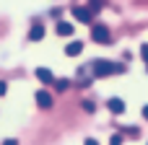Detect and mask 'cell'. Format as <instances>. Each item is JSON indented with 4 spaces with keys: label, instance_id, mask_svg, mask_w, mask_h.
Returning <instances> with one entry per match:
<instances>
[{
    "label": "cell",
    "instance_id": "cell-1",
    "mask_svg": "<svg viewBox=\"0 0 148 145\" xmlns=\"http://www.w3.org/2000/svg\"><path fill=\"white\" fill-rule=\"evenodd\" d=\"M88 70H91L94 78H109V75L125 73V65H117V62H112V60H94Z\"/></svg>",
    "mask_w": 148,
    "mask_h": 145
},
{
    "label": "cell",
    "instance_id": "cell-2",
    "mask_svg": "<svg viewBox=\"0 0 148 145\" xmlns=\"http://www.w3.org/2000/svg\"><path fill=\"white\" fill-rule=\"evenodd\" d=\"M91 39H94L96 44H109L112 34H109V29H107L104 23H91Z\"/></svg>",
    "mask_w": 148,
    "mask_h": 145
},
{
    "label": "cell",
    "instance_id": "cell-3",
    "mask_svg": "<svg viewBox=\"0 0 148 145\" xmlns=\"http://www.w3.org/2000/svg\"><path fill=\"white\" fill-rule=\"evenodd\" d=\"M73 18H75L78 23H88V26L94 23V13H91L88 8H83V5H75V8H73Z\"/></svg>",
    "mask_w": 148,
    "mask_h": 145
},
{
    "label": "cell",
    "instance_id": "cell-4",
    "mask_svg": "<svg viewBox=\"0 0 148 145\" xmlns=\"http://www.w3.org/2000/svg\"><path fill=\"white\" fill-rule=\"evenodd\" d=\"M34 101H36V106L39 109H52V96H49V91H44V88H39L36 93H34Z\"/></svg>",
    "mask_w": 148,
    "mask_h": 145
},
{
    "label": "cell",
    "instance_id": "cell-5",
    "mask_svg": "<svg viewBox=\"0 0 148 145\" xmlns=\"http://www.w3.org/2000/svg\"><path fill=\"white\" fill-rule=\"evenodd\" d=\"M34 75H36V80H39L42 86H52V83H55V75H52V70H49V67H36V73H34Z\"/></svg>",
    "mask_w": 148,
    "mask_h": 145
},
{
    "label": "cell",
    "instance_id": "cell-6",
    "mask_svg": "<svg viewBox=\"0 0 148 145\" xmlns=\"http://www.w3.org/2000/svg\"><path fill=\"white\" fill-rule=\"evenodd\" d=\"M73 31H75V23H70V21H57V26H55L57 36H73Z\"/></svg>",
    "mask_w": 148,
    "mask_h": 145
},
{
    "label": "cell",
    "instance_id": "cell-7",
    "mask_svg": "<svg viewBox=\"0 0 148 145\" xmlns=\"http://www.w3.org/2000/svg\"><path fill=\"white\" fill-rule=\"evenodd\" d=\"M44 23H31V29H29V42H42L44 39Z\"/></svg>",
    "mask_w": 148,
    "mask_h": 145
},
{
    "label": "cell",
    "instance_id": "cell-8",
    "mask_svg": "<svg viewBox=\"0 0 148 145\" xmlns=\"http://www.w3.org/2000/svg\"><path fill=\"white\" fill-rule=\"evenodd\" d=\"M107 106H109L112 114H122V112H125V101H122L120 96H112V99L107 101Z\"/></svg>",
    "mask_w": 148,
    "mask_h": 145
},
{
    "label": "cell",
    "instance_id": "cell-9",
    "mask_svg": "<svg viewBox=\"0 0 148 145\" xmlns=\"http://www.w3.org/2000/svg\"><path fill=\"white\" fill-rule=\"evenodd\" d=\"M81 52H83V42H78V39H73V42L65 47V54H68V57H78Z\"/></svg>",
    "mask_w": 148,
    "mask_h": 145
},
{
    "label": "cell",
    "instance_id": "cell-10",
    "mask_svg": "<svg viewBox=\"0 0 148 145\" xmlns=\"http://www.w3.org/2000/svg\"><path fill=\"white\" fill-rule=\"evenodd\" d=\"M52 86H55L57 91H68V88H70V80H68V78H55Z\"/></svg>",
    "mask_w": 148,
    "mask_h": 145
},
{
    "label": "cell",
    "instance_id": "cell-11",
    "mask_svg": "<svg viewBox=\"0 0 148 145\" xmlns=\"http://www.w3.org/2000/svg\"><path fill=\"white\" fill-rule=\"evenodd\" d=\"M81 106H83V112H88V114H94V109H96V106H94V101H83Z\"/></svg>",
    "mask_w": 148,
    "mask_h": 145
},
{
    "label": "cell",
    "instance_id": "cell-12",
    "mask_svg": "<svg viewBox=\"0 0 148 145\" xmlns=\"http://www.w3.org/2000/svg\"><path fill=\"white\" fill-rule=\"evenodd\" d=\"M99 8H101V0H91V3H88V10H91V13H96Z\"/></svg>",
    "mask_w": 148,
    "mask_h": 145
},
{
    "label": "cell",
    "instance_id": "cell-13",
    "mask_svg": "<svg viewBox=\"0 0 148 145\" xmlns=\"http://www.w3.org/2000/svg\"><path fill=\"white\" fill-rule=\"evenodd\" d=\"M109 145H122V135H120V132L112 135V138H109Z\"/></svg>",
    "mask_w": 148,
    "mask_h": 145
},
{
    "label": "cell",
    "instance_id": "cell-14",
    "mask_svg": "<svg viewBox=\"0 0 148 145\" xmlns=\"http://www.w3.org/2000/svg\"><path fill=\"white\" fill-rule=\"evenodd\" d=\"M0 145H18V138H5Z\"/></svg>",
    "mask_w": 148,
    "mask_h": 145
},
{
    "label": "cell",
    "instance_id": "cell-15",
    "mask_svg": "<svg viewBox=\"0 0 148 145\" xmlns=\"http://www.w3.org/2000/svg\"><path fill=\"white\" fill-rule=\"evenodd\" d=\"M140 57L146 60V65H148V44H143V47H140Z\"/></svg>",
    "mask_w": 148,
    "mask_h": 145
},
{
    "label": "cell",
    "instance_id": "cell-16",
    "mask_svg": "<svg viewBox=\"0 0 148 145\" xmlns=\"http://www.w3.org/2000/svg\"><path fill=\"white\" fill-rule=\"evenodd\" d=\"M5 93H8V83H5V80H0V96H5Z\"/></svg>",
    "mask_w": 148,
    "mask_h": 145
},
{
    "label": "cell",
    "instance_id": "cell-17",
    "mask_svg": "<svg viewBox=\"0 0 148 145\" xmlns=\"http://www.w3.org/2000/svg\"><path fill=\"white\" fill-rule=\"evenodd\" d=\"M83 145H99V140H94V138H86V140H83Z\"/></svg>",
    "mask_w": 148,
    "mask_h": 145
},
{
    "label": "cell",
    "instance_id": "cell-18",
    "mask_svg": "<svg viewBox=\"0 0 148 145\" xmlns=\"http://www.w3.org/2000/svg\"><path fill=\"white\" fill-rule=\"evenodd\" d=\"M143 119H146V122H148V104H146V106H143Z\"/></svg>",
    "mask_w": 148,
    "mask_h": 145
},
{
    "label": "cell",
    "instance_id": "cell-19",
    "mask_svg": "<svg viewBox=\"0 0 148 145\" xmlns=\"http://www.w3.org/2000/svg\"><path fill=\"white\" fill-rule=\"evenodd\" d=\"M146 70H148V67H146Z\"/></svg>",
    "mask_w": 148,
    "mask_h": 145
}]
</instances>
